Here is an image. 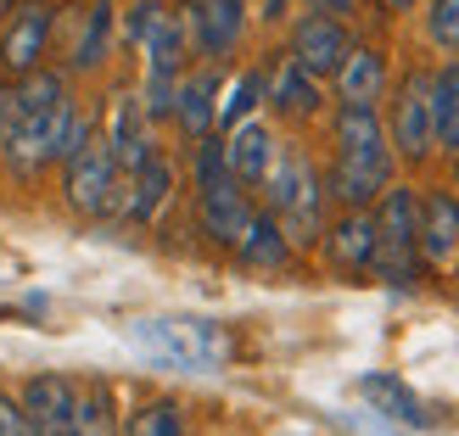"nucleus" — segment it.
Instances as JSON below:
<instances>
[{
	"instance_id": "f03ea898",
	"label": "nucleus",
	"mask_w": 459,
	"mask_h": 436,
	"mask_svg": "<svg viewBox=\"0 0 459 436\" xmlns=\"http://www.w3.org/2000/svg\"><path fill=\"white\" fill-rule=\"evenodd\" d=\"M129 341L146 358H157L163 370H186V375H213L230 358V336L213 319H191V313H163V319H134Z\"/></svg>"
},
{
	"instance_id": "cd10ccee",
	"label": "nucleus",
	"mask_w": 459,
	"mask_h": 436,
	"mask_svg": "<svg viewBox=\"0 0 459 436\" xmlns=\"http://www.w3.org/2000/svg\"><path fill=\"white\" fill-rule=\"evenodd\" d=\"M314 12H325V17H342V12H353V0H308Z\"/></svg>"
},
{
	"instance_id": "f257e3e1",
	"label": "nucleus",
	"mask_w": 459,
	"mask_h": 436,
	"mask_svg": "<svg viewBox=\"0 0 459 436\" xmlns=\"http://www.w3.org/2000/svg\"><path fill=\"white\" fill-rule=\"evenodd\" d=\"M393 185V141L376 118V107H342L336 112V168L331 191L342 208H376V196Z\"/></svg>"
},
{
	"instance_id": "20e7f679",
	"label": "nucleus",
	"mask_w": 459,
	"mask_h": 436,
	"mask_svg": "<svg viewBox=\"0 0 459 436\" xmlns=\"http://www.w3.org/2000/svg\"><path fill=\"white\" fill-rule=\"evenodd\" d=\"M386 286L409 291L420 274V196L409 185H386L376 196V263Z\"/></svg>"
},
{
	"instance_id": "1a4fd4ad",
	"label": "nucleus",
	"mask_w": 459,
	"mask_h": 436,
	"mask_svg": "<svg viewBox=\"0 0 459 436\" xmlns=\"http://www.w3.org/2000/svg\"><path fill=\"white\" fill-rule=\"evenodd\" d=\"M348 29H342V17H325V12H308L303 22L291 29V62L303 67L314 79H331L342 56H348Z\"/></svg>"
},
{
	"instance_id": "7c9ffc66",
	"label": "nucleus",
	"mask_w": 459,
	"mask_h": 436,
	"mask_svg": "<svg viewBox=\"0 0 459 436\" xmlns=\"http://www.w3.org/2000/svg\"><path fill=\"white\" fill-rule=\"evenodd\" d=\"M0 6H12V0H0Z\"/></svg>"
},
{
	"instance_id": "bb28decb",
	"label": "nucleus",
	"mask_w": 459,
	"mask_h": 436,
	"mask_svg": "<svg viewBox=\"0 0 459 436\" xmlns=\"http://www.w3.org/2000/svg\"><path fill=\"white\" fill-rule=\"evenodd\" d=\"M0 436H34V425H29L17 398H0Z\"/></svg>"
},
{
	"instance_id": "39448f33",
	"label": "nucleus",
	"mask_w": 459,
	"mask_h": 436,
	"mask_svg": "<svg viewBox=\"0 0 459 436\" xmlns=\"http://www.w3.org/2000/svg\"><path fill=\"white\" fill-rule=\"evenodd\" d=\"M196 213H202V229H208L219 246H236L247 218L258 213L247 201V185L224 168V146L219 141H202L196 146Z\"/></svg>"
},
{
	"instance_id": "dca6fc26",
	"label": "nucleus",
	"mask_w": 459,
	"mask_h": 436,
	"mask_svg": "<svg viewBox=\"0 0 459 436\" xmlns=\"http://www.w3.org/2000/svg\"><path fill=\"white\" fill-rule=\"evenodd\" d=\"M174 118L186 129V141H208L213 134V124H219V73L213 67H202V73H191L174 90Z\"/></svg>"
},
{
	"instance_id": "423d86ee",
	"label": "nucleus",
	"mask_w": 459,
	"mask_h": 436,
	"mask_svg": "<svg viewBox=\"0 0 459 436\" xmlns=\"http://www.w3.org/2000/svg\"><path fill=\"white\" fill-rule=\"evenodd\" d=\"M62 191H67V208H74V213L107 218L112 208H118V196H124V168H118V157H112V146L90 134V141L67 157Z\"/></svg>"
},
{
	"instance_id": "7ed1b4c3",
	"label": "nucleus",
	"mask_w": 459,
	"mask_h": 436,
	"mask_svg": "<svg viewBox=\"0 0 459 436\" xmlns=\"http://www.w3.org/2000/svg\"><path fill=\"white\" fill-rule=\"evenodd\" d=\"M264 191H269V213L286 229L291 246H308L325 235V185H319V174L303 151L274 157V168L264 174Z\"/></svg>"
},
{
	"instance_id": "a878e982",
	"label": "nucleus",
	"mask_w": 459,
	"mask_h": 436,
	"mask_svg": "<svg viewBox=\"0 0 459 436\" xmlns=\"http://www.w3.org/2000/svg\"><path fill=\"white\" fill-rule=\"evenodd\" d=\"M264 101V73H247V79H236V90H230V101L219 107V124L224 129H236L241 118H247V112L252 107H258Z\"/></svg>"
},
{
	"instance_id": "a211bd4d",
	"label": "nucleus",
	"mask_w": 459,
	"mask_h": 436,
	"mask_svg": "<svg viewBox=\"0 0 459 436\" xmlns=\"http://www.w3.org/2000/svg\"><path fill=\"white\" fill-rule=\"evenodd\" d=\"M169 191H174V163L152 157V163H141V168L129 174V185H124V196H118V208H124V218L146 224V218L169 201Z\"/></svg>"
},
{
	"instance_id": "4be33fe9",
	"label": "nucleus",
	"mask_w": 459,
	"mask_h": 436,
	"mask_svg": "<svg viewBox=\"0 0 459 436\" xmlns=\"http://www.w3.org/2000/svg\"><path fill=\"white\" fill-rule=\"evenodd\" d=\"M67 436H118V408H112V392H107V386H90V392H79L74 431H67Z\"/></svg>"
},
{
	"instance_id": "0eeeda50",
	"label": "nucleus",
	"mask_w": 459,
	"mask_h": 436,
	"mask_svg": "<svg viewBox=\"0 0 459 436\" xmlns=\"http://www.w3.org/2000/svg\"><path fill=\"white\" fill-rule=\"evenodd\" d=\"M51 29H56V6H45V0H17L12 22L0 29V73H34L45 62V45H51Z\"/></svg>"
},
{
	"instance_id": "9b49d317",
	"label": "nucleus",
	"mask_w": 459,
	"mask_h": 436,
	"mask_svg": "<svg viewBox=\"0 0 459 436\" xmlns=\"http://www.w3.org/2000/svg\"><path fill=\"white\" fill-rule=\"evenodd\" d=\"M17 403H22V415H29L34 436H67L74 431V408H79V386L67 375H34Z\"/></svg>"
},
{
	"instance_id": "4468645a",
	"label": "nucleus",
	"mask_w": 459,
	"mask_h": 436,
	"mask_svg": "<svg viewBox=\"0 0 459 436\" xmlns=\"http://www.w3.org/2000/svg\"><path fill=\"white\" fill-rule=\"evenodd\" d=\"M331 79H336L342 107H376L386 96V56L370 51V45H348V56H342Z\"/></svg>"
},
{
	"instance_id": "c85d7f7f",
	"label": "nucleus",
	"mask_w": 459,
	"mask_h": 436,
	"mask_svg": "<svg viewBox=\"0 0 459 436\" xmlns=\"http://www.w3.org/2000/svg\"><path fill=\"white\" fill-rule=\"evenodd\" d=\"M386 12H409V6H420V0H381Z\"/></svg>"
},
{
	"instance_id": "412c9836",
	"label": "nucleus",
	"mask_w": 459,
	"mask_h": 436,
	"mask_svg": "<svg viewBox=\"0 0 459 436\" xmlns=\"http://www.w3.org/2000/svg\"><path fill=\"white\" fill-rule=\"evenodd\" d=\"M431 134H437L443 151L459 157V62L431 73Z\"/></svg>"
},
{
	"instance_id": "b1692460",
	"label": "nucleus",
	"mask_w": 459,
	"mask_h": 436,
	"mask_svg": "<svg viewBox=\"0 0 459 436\" xmlns=\"http://www.w3.org/2000/svg\"><path fill=\"white\" fill-rule=\"evenodd\" d=\"M129 436H186V420H179V403H146L141 415L129 420Z\"/></svg>"
},
{
	"instance_id": "6e6552de",
	"label": "nucleus",
	"mask_w": 459,
	"mask_h": 436,
	"mask_svg": "<svg viewBox=\"0 0 459 436\" xmlns=\"http://www.w3.org/2000/svg\"><path fill=\"white\" fill-rule=\"evenodd\" d=\"M386 141H393L409 163H426V157H431L437 134H431V79H426V73H409V79L398 84L393 129H386Z\"/></svg>"
},
{
	"instance_id": "f3484780",
	"label": "nucleus",
	"mask_w": 459,
	"mask_h": 436,
	"mask_svg": "<svg viewBox=\"0 0 459 436\" xmlns=\"http://www.w3.org/2000/svg\"><path fill=\"white\" fill-rule=\"evenodd\" d=\"M359 398H364V403H376V415H381V420H398V425H415V431L437 425V415H426V403L409 392L398 375H364V380H359Z\"/></svg>"
},
{
	"instance_id": "ddd939ff",
	"label": "nucleus",
	"mask_w": 459,
	"mask_h": 436,
	"mask_svg": "<svg viewBox=\"0 0 459 436\" xmlns=\"http://www.w3.org/2000/svg\"><path fill=\"white\" fill-rule=\"evenodd\" d=\"M325 252L342 274H364L376 263V213L370 208H348L325 229Z\"/></svg>"
},
{
	"instance_id": "5701e85b",
	"label": "nucleus",
	"mask_w": 459,
	"mask_h": 436,
	"mask_svg": "<svg viewBox=\"0 0 459 436\" xmlns=\"http://www.w3.org/2000/svg\"><path fill=\"white\" fill-rule=\"evenodd\" d=\"M107 34H112V6H107V0H96V6H90V22H84V39L74 45V67H79V73L101 67V56H107Z\"/></svg>"
},
{
	"instance_id": "aec40b11",
	"label": "nucleus",
	"mask_w": 459,
	"mask_h": 436,
	"mask_svg": "<svg viewBox=\"0 0 459 436\" xmlns=\"http://www.w3.org/2000/svg\"><path fill=\"white\" fill-rule=\"evenodd\" d=\"M236 252H241V263H252V269H281L291 258V241H286V229L274 224V213H252L247 229L236 235Z\"/></svg>"
},
{
	"instance_id": "c756f323",
	"label": "nucleus",
	"mask_w": 459,
	"mask_h": 436,
	"mask_svg": "<svg viewBox=\"0 0 459 436\" xmlns=\"http://www.w3.org/2000/svg\"><path fill=\"white\" fill-rule=\"evenodd\" d=\"M0 124H6V90H0Z\"/></svg>"
},
{
	"instance_id": "6ab92c4d",
	"label": "nucleus",
	"mask_w": 459,
	"mask_h": 436,
	"mask_svg": "<svg viewBox=\"0 0 459 436\" xmlns=\"http://www.w3.org/2000/svg\"><path fill=\"white\" fill-rule=\"evenodd\" d=\"M264 96L274 101V112H286V118H314V112H319V84L291 56L274 67V79H264Z\"/></svg>"
},
{
	"instance_id": "9d476101",
	"label": "nucleus",
	"mask_w": 459,
	"mask_h": 436,
	"mask_svg": "<svg viewBox=\"0 0 459 436\" xmlns=\"http://www.w3.org/2000/svg\"><path fill=\"white\" fill-rule=\"evenodd\" d=\"M179 22H186V39L196 45V56H230L247 29V6L241 0H191V12Z\"/></svg>"
},
{
	"instance_id": "393cba45",
	"label": "nucleus",
	"mask_w": 459,
	"mask_h": 436,
	"mask_svg": "<svg viewBox=\"0 0 459 436\" xmlns=\"http://www.w3.org/2000/svg\"><path fill=\"white\" fill-rule=\"evenodd\" d=\"M426 34H431V45H443V51L459 56V0H431L426 6Z\"/></svg>"
},
{
	"instance_id": "2eb2a0df",
	"label": "nucleus",
	"mask_w": 459,
	"mask_h": 436,
	"mask_svg": "<svg viewBox=\"0 0 459 436\" xmlns=\"http://www.w3.org/2000/svg\"><path fill=\"white\" fill-rule=\"evenodd\" d=\"M224 168L241 179V185H264V174L274 168V134L258 118H241L224 141Z\"/></svg>"
},
{
	"instance_id": "f8f14e48",
	"label": "nucleus",
	"mask_w": 459,
	"mask_h": 436,
	"mask_svg": "<svg viewBox=\"0 0 459 436\" xmlns=\"http://www.w3.org/2000/svg\"><path fill=\"white\" fill-rule=\"evenodd\" d=\"M420 258L431 269L459 263V196H448V191L420 196Z\"/></svg>"
}]
</instances>
